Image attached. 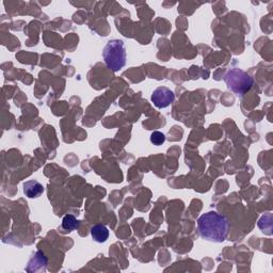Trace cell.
I'll return each mask as SVG.
<instances>
[{
  "instance_id": "obj_1",
  "label": "cell",
  "mask_w": 273,
  "mask_h": 273,
  "mask_svg": "<svg viewBox=\"0 0 273 273\" xmlns=\"http://www.w3.org/2000/svg\"><path fill=\"white\" fill-rule=\"evenodd\" d=\"M197 228L204 239L212 242H223L228 234L230 224L226 217L216 211H209L198 218Z\"/></svg>"
},
{
  "instance_id": "obj_2",
  "label": "cell",
  "mask_w": 273,
  "mask_h": 273,
  "mask_svg": "<svg viewBox=\"0 0 273 273\" xmlns=\"http://www.w3.org/2000/svg\"><path fill=\"white\" fill-rule=\"evenodd\" d=\"M106 65L112 72L120 71L126 64V48L122 40H111L102 51Z\"/></svg>"
},
{
  "instance_id": "obj_3",
  "label": "cell",
  "mask_w": 273,
  "mask_h": 273,
  "mask_svg": "<svg viewBox=\"0 0 273 273\" xmlns=\"http://www.w3.org/2000/svg\"><path fill=\"white\" fill-rule=\"evenodd\" d=\"M224 81L231 91L238 95H243L252 88L254 80L248 73L239 69H232L224 75Z\"/></svg>"
},
{
  "instance_id": "obj_4",
  "label": "cell",
  "mask_w": 273,
  "mask_h": 273,
  "mask_svg": "<svg viewBox=\"0 0 273 273\" xmlns=\"http://www.w3.org/2000/svg\"><path fill=\"white\" fill-rule=\"evenodd\" d=\"M175 100V94L173 91L166 87H159L152 94V101L159 109L167 108Z\"/></svg>"
},
{
  "instance_id": "obj_5",
  "label": "cell",
  "mask_w": 273,
  "mask_h": 273,
  "mask_svg": "<svg viewBox=\"0 0 273 273\" xmlns=\"http://www.w3.org/2000/svg\"><path fill=\"white\" fill-rule=\"evenodd\" d=\"M47 266V258L45 257L41 251H38L28 264L27 271L28 272H36V271H45Z\"/></svg>"
},
{
  "instance_id": "obj_6",
  "label": "cell",
  "mask_w": 273,
  "mask_h": 273,
  "mask_svg": "<svg viewBox=\"0 0 273 273\" xmlns=\"http://www.w3.org/2000/svg\"><path fill=\"white\" fill-rule=\"evenodd\" d=\"M44 187L39 182L29 181L24 183V193L29 198H36L43 194Z\"/></svg>"
},
{
  "instance_id": "obj_7",
  "label": "cell",
  "mask_w": 273,
  "mask_h": 273,
  "mask_svg": "<svg viewBox=\"0 0 273 273\" xmlns=\"http://www.w3.org/2000/svg\"><path fill=\"white\" fill-rule=\"evenodd\" d=\"M91 235H92V238L94 239V241H96L98 243H102V242H106L108 240L109 231L105 225L97 224V225H94L91 228Z\"/></svg>"
},
{
  "instance_id": "obj_8",
  "label": "cell",
  "mask_w": 273,
  "mask_h": 273,
  "mask_svg": "<svg viewBox=\"0 0 273 273\" xmlns=\"http://www.w3.org/2000/svg\"><path fill=\"white\" fill-rule=\"evenodd\" d=\"M62 227L65 231L72 232L79 227V221L73 215H66L62 220Z\"/></svg>"
},
{
  "instance_id": "obj_9",
  "label": "cell",
  "mask_w": 273,
  "mask_h": 273,
  "mask_svg": "<svg viewBox=\"0 0 273 273\" xmlns=\"http://www.w3.org/2000/svg\"><path fill=\"white\" fill-rule=\"evenodd\" d=\"M151 142L154 145H162L166 142V136L160 131H154L151 135Z\"/></svg>"
}]
</instances>
